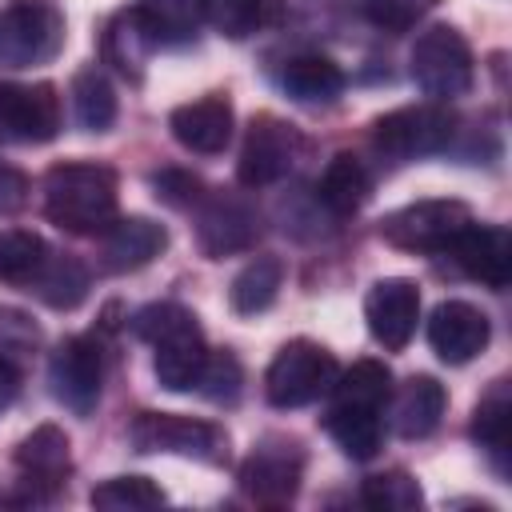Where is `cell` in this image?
I'll return each mask as SVG.
<instances>
[{"label": "cell", "instance_id": "277c9868", "mask_svg": "<svg viewBox=\"0 0 512 512\" xmlns=\"http://www.w3.org/2000/svg\"><path fill=\"white\" fill-rule=\"evenodd\" d=\"M68 24L56 0H12L0 8V64L36 68L52 64L64 48Z\"/></svg>", "mask_w": 512, "mask_h": 512}, {"label": "cell", "instance_id": "e0dca14e", "mask_svg": "<svg viewBox=\"0 0 512 512\" xmlns=\"http://www.w3.org/2000/svg\"><path fill=\"white\" fill-rule=\"evenodd\" d=\"M492 340L488 316L468 300H444L428 316V344L444 364H468L476 360Z\"/></svg>", "mask_w": 512, "mask_h": 512}, {"label": "cell", "instance_id": "603a6c76", "mask_svg": "<svg viewBox=\"0 0 512 512\" xmlns=\"http://www.w3.org/2000/svg\"><path fill=\"white\" fill-rule=\"evenodd\" d=\"M280 88L296 100V104H332L340 92H344V72L336 60L320 56V52H304V56H292L284 60L280 68Z\"/></svg>", "mask_w": 512, "mask_h": 512}, {"label": "cell", "instance_id": "f1b7e54d", "mask_svg": "<svg viewBox=\"0 0 512 512\" xmlns=\"http://www.w3.org/2000/svg\"><path fill=\"white\" fill-rule=\"evenodd\" d=\"M72 112L84 132H108L116 124V88L96 64L72 76Z\"/></svg>", "mask_w": 512, "mask_h": 512}, {"label": "cell", "instance_id": "9a60e30c", "mask_svg": "<svg viewBox=\"0 0 512 512\" xmlns=\"http://www.w3.org/2000/svg\"><path fill=\"white\" fill-rule=\"evenodd\" d=\"M364 320L376 344H384L388 352H400L420 320V288L404 276H384L368 288L364 296Z\"/></svg>", "mask_w": 512, "mask_h": 512}, {"label": "cell", "instance_id": "f35d334b", "mask_svg": "<svg viewBox=\"0 0 512 512\" xmlns=\"http://www.w3.org/2000/svg\"><path fill=\"white\" fill-rule=\"evenodd\" d=\"M28 192H32L28 176H24L16 164L0 160V216H12V212H20V208L28 204Z\"/></svg>", "mask_w": 512, "mask_h": 512}, {"label": "cell", "instance_id": "5b68a950", "mask_svg": "<svg viewBox=\"0 0 512 512\" xmlns=\"http://www.w3.org/2000/svg\"><path fill=\"white\" fill-rule=\"evenodd\" d=\"M336 376H340V364L324 344L288 340L264 372V396L272 408H304V404L328 396Z\"/></svg>", "mask_w": 512, "mask_h": 512}, {"label": "cell", "instance_id": "ba28073f", "mask_svg": "<svg viewBox=\"0 0 512 512\" xmlns=\"http://www.w3.org/2000/svg\"><path fill=\"white\" fill-rule=\"evenodd\" d=\"M304 148L308 144H304L296 124H288L272 112H260V116H252V124L244 132L240 160H236V180L244 188H268L300 164Z\"/></svg>", "mask_w": 512, "mask_h": 512}, {"label": "cell", "instance_id": "4dcf8cb0", "mask_svg": "<svg viewBox=\"0 0 512 512\" xmlns=\"http://www.w3.org/2000/svg\"><path fill=\"white\" fill-rule=\"evenodd\" d=\"M40 348H44L40 324H36L24 308L0 304V368L24 380V372H28L32 360L40 356Z\"/></svg>", "mask_w": 512, "mask_h": 512}, {"label": "cell", "instance_id": "8992f818", "mask_svg": "<svg viewBox=\"0 0 512 512\" xmlns=\"http://www.w3.org/2000/svg\"><path fill=\"white\" fill-rule=\"evenodd\" d=\"M452 136H456V116L440 100L396 108L372 124V148L396 164L444 152L452 144Z\"/></svg>", "mask_w": 512, "mask_h": 512}, {"label": "cell", "instance_id": "1f68e13d", "mask_svg": "<svg viewBox=\"0 0 512 512\" xmlns=\"http://www.w3.org/2000/svg\"><path fill=\"white\" fill-rule=\"evenodd\" d=\"M88 500L92 508H104V512H144V508H160L168 496L148 476H112L96 484Z\"/></svg>", "mask_w": 512, "mask_h": 512}, {"label": "cell", "instance_id": "ffe728a7", "mask_svg": "<svg viewBox=\"0 0 512 512\" xmlns=\"http://www.w3.org/2000/svg\"><path fill=\"white\" fill-rule=\"evenodd\" d=\"M160 48L148 16L140 12V4L132 8H120L108 24H104V40H100V52H104V64H112V72H120L124 80L140 84L144 80V68L152 60V52Z\"/></svg>", "mask_w": 512, "mask_h": 512}, {"label": "cell", "instance_id": "d6986e66", "mask_svg": "<svg viewBox=\"0 0 512 512\" xmlns=\"http://www.w3.org/2000/svg\"><path fill=\"white\" fill-rule=\"evenodd\" d=\"M164 248H168L164 224H156L148 216H116L100 232V268L124 276V272H136V268L152 264Z\"/></svg>", "mask_w": 512, "mask_h": 512}, {"label": "cell", "instance_id": "cb8c5ba5", "mask_svg": "<svg viewBox=\"0 0 512 512\" xmlns=\"http://www.w3.org/2000/svg\"><path fill=\"white\" fill-rule=\"evenodd\" d=\"M472 440L484 448L492 468L500 476H508V460H512V400H508V384L504 380H496L492 392L476 404V412H472Z\"/></svg>", "mask_w": 512, "mask_h": 512}, {"label": "cell", "instance_id": "2e32d148", "mask_svg": "<svg viewBox=\"0 0 512 512\" xmlns=\"http://www.w3.org/2000/svg\"><path fill=\"white\" fill-rule=\"evenodd\" d=\"M448 252H452L456 268L468 280H476L484 288H496V292L508 288V280H512V236H508L504 224H476L472 220L448 244Z\"/></svg>", "mask_w": 512, "mask_h": 512}, {"label": "cell", "instance_id": "9c48e42d", "mask_svg": "<svg viewBox=\"0 0 512 512\" xmlns=\"http://www.w3.org/2000/svg\"><path fill=\"white\" fill-rule=\"evenodd\" d=\"M472 224V208L464 200H416L380 220L384 244L400 252H448V244Z\"/></svg>", "mask_w": 512, "mask_h": 512}, {"label": "cell", "instance_id": "8d00e7d4", "mask_svg": "<svg viewBox=\"0 0 512 512\" xmlns=\"http://www.w3.org/2000/svg\"><path fill=\"white\" fill-rule=\"evenodd\" d=\"M440 0H364V16L368 24H376L380 32H408L416 28Z\"/></svg>", "mask_w": 512, "mask_h": 512}, {"label": "cell", "instance_id": "7a4b0ae2", "mask_svg": "<svg viewBox=\"0 0 512 512\" xmlns=\"http://www.w3.org/2000/svg\"><path fill=\"white\" fill-rule=\"evenodd\" d=\"M132 328L156 352L152 356V368H156L160 388H168V392L196 388L200 368L208 360V344H204V332H200L196 316L184 304H172V300L148 304V308L136 312Z\"/></svg>", "mask_w": 512, "mask_h": 512}, {"label": "cell", "instance_id": "52a82bcc", "mask_svg": "<svg viewBox=\"0 0 512 512\" xmlns=\"http://www.w3.org/2000/svg\"><path fill=\"white\" fill-rule=\"evenodd\" d=\"M136 452H176L200 464H228V432L212 420H192L176 412H140L128 428Z\"/></svg>", "mask_w": 512, "mask_h": 512}, {"label": "cell", "instance_id": "e575fe53", "mask_svg": "<svg viewBox=\"0 0 512 512\" xmlns=\"http://www.w3.org/2000/svg\"><path fill=\"white\" fill-rule=\"evenodd\" d=\"M44 252H48V244L36 232H20V228L0 232V280L24 284L36 272V264L44 260Z\"/></svg>", "mask_w": 512, "mask_h": 512}, {"label": "cell", "instance_id": "5bb4252c", "mask_svg": "<svg viewBox=\"0 0 512 512\" xmlns=\"http://www.w3.org/2000/svg\"><path fill=\"white\" fill-rule=\"evenodd\" d=\"M16 480L28 500H52L72 476V444L68 432L56 424H36L12 452Z\"/></svg>", "mask_w": 512, "mask_h": 512}, {"label": "cell", "instance_id": "836d02e7", "mask_svg": "<svg viewBox=\"0 0 512 512\" xmlns=\"http://www.w3.org/2000/svg\"><path fill=\"white\" fill-rule=\"evenodd\" d=\"M360 500L368 508H380V512H412V508L424 504V492H420V484L408 472L392 468V472L368 476L364 488H360Z\"/></svg>", "mask_w": 512, "mask_h": 512}, {"label": "cell", "instance_id": "3957f363", "mask_svg": "<svg viewBox=\"0 0 512 512\" xmlns=\"http://www.w3.org/2000/svg\"><path fill=\"white\" fill-rule=\"evenodd\" d=\"M408 72L424 96L448 104V100L472 92L476 60H472L468 40L452 24H432L416 36L412 56H408Z\"/></svg>", "mask_w": 512, "mask_h": 512}, {"label": "cell", "instance_id": "44dd1931", "mask_svg": "<svg viewBox=\"0 0 512 512\" xmlns=\"http://www.w3.org/2000/svg\"><path fill=\"white\" fill-rule=\"evenodd\" d=\"M444 408H448V392L436 376H408L392 396V428L404 440H424L436 432Z\"/></svg>", "mask_w": 512, "mask_h": 512}, {"label": "cell", "instance_id": "d4e9b609", "mask_svg": "<svg viewBox=\"0 0 512 512\" xmlns=\"http://www.w3.org/2000/svg\"><path fill=\"white\" fill-rule=\"evenodd\" d=\"M368 192H372L368 168H364V160L352 156V152H336V156L328 160L320 184H316V196H320V204H324L332 216H352V212H360L364 200H368Z\"/></svg>", "mask_w": 512, "mask_h": 512}, {"label": "cell", "instance_id": "ab89813d", "mask_svg": "<svg viewBox=\"0 0 512 512\" xmlns=\"http://www.w3.org/2000/svg\"><path fill=\"white\" fill-rule=\"evenodd\" d=\"M16 388H20V376H12V372H4V368H0V412L16 400Z\"/></svg>", "mask_w": 512, "mask_h": 512}, {"label": "cell", "instance_id": "4316f807", "mask_svg": "<svg viewBox=\"0 0 512 512\" xmlns=\"http://www.w3.org/2000/svg\"><path fill=\"white\" fill-rule=\"evenodd\" d=\"M324 424H328V436L340 444V452L352 460H372L384 444V412L332 404Z\"/></svg>", "mask_w": 512, "mask_h": 512}, {"label": "cell", "instance_id": "7c38bea8", "mask_svg": "<svg viewBox=\"0 0 512 512\" xmlns=\"http://www.w3.org/2000/svg\"><path fill=\"white\" fill-rule=\"evenodd\" d=\"M64 104L56 84H0V140L44 144L60 132Z\"/></svg>", "mask_w": 512, "mask_h": 512}, {"label": "cell", "instance_id": "83f0119b", "mask_svg": "<svg viewBox=\"0 0 512 512\" xmlns=\"http://www.w3.org/2000/svg\"><path fill=\"white\" fill-rule=\"evenodd\" d=\"M200 16L228 40H248L280 20V0H200Z\"/></svg>", "mask_w": 512, "mask_h": 512}, {"label": "cell", "instance_id": "8fae6325", "mask_svg": "<svg viewBox=\"0 0 512 512\" xmlns=\"http://www.w3.org/2000/svg\"><path fill=\"white\" fill-rule=\"evenodd\" d=\"M260 240V212L236 192H204L196 200V244L204 256L220 260L248 252Z\"/></svg>", "mask_w": 512, "mask_h": 512}, {"label": "cell", "instance_id": "f546056e", "mask_svg": "<svg viewBox=\"0 0 512 512\" xmlns=\"http://www.w3.org/2000/svg\"><path fill=\"white\" fill-rule=\"evenodd\" d=\"M392 396V372L380 364V360H356L348 372L336 376L332 384V404H344V408H372V412H384Z\"/></svg>", "mask_w": 512, "mask_h": 512}, {"label": "cell", "instance_id": "d590c367", "mask_svg": "<svg viewBox=\"0 0 512 512\" xmlns=\"http://www.w3.org/2000/svg\"><path fill=\"white\" fill-rule=\"evenodd\" d=\"M240 388H244L240 360L232 352H208V360L200 368V380H196V392H204L212 404H236Z\"/></svg>", "mask_w": 512, "mask_h": 512}, {"label": "cell", "instance_id": "30bf717a", "mask_svg": "<svg viewBox=\"0 0 512 512\" xmlns=\"http://www.w3.org/2000/svg\"><path fill=\"white\" fill-rule=\"evenodd\" d=\"M304 480V448L292 436H264L240 464V492L252 504L284 508L296 500Z\"/></svg>", "mask_w": 512, "mask_h": 512}, {"label": "cell", "instance_id": "74e56055", "mask_svg": "<svg viewBox=\"0 0 512 512\" xmlns=\"http://www.w3.org/2000/svg\"><path fill=\"white\" fill-rule=\"evenodd\" d=\"M152 188H156V196H160L164 204H172V208H196V200L204 196L200 176H192V172H184V168H164V172H156V176H152Z\"/></svg>", "mask_w": 512, "mask_h": 512}, {"label": "cell", "instance_id": "484cf974", "mask_svg": "<svg viewBox=\"0 0 512 512\" xmlns=\"http://www.w3.org/2000/svg\"><path fill=\"white\" fill-rule=\"evenodd\" d=\"M280 284H284V260H280V256H252V260L232 276L228 304H232V312H240V316H256V312L272 308Z\"/></svg>", "mask_w": 512, "mask_h": 512}, {"label": "cell", "instance_id": "7402d4cb", "mask_svg": "<svg viewBox=\"0 0 512 512\" xmlns=\"http://www.w3.org/2000/svg\"><path fill=\"white\" fill-rule=\"evenodd\" d=\"M88 268L76 260V256H68V252H44V260L36 264V272L20 284L24 292H32L36 300H44L48 308H60V312H68V308H76L84 296H88Z\"/></svg>", "mask_w": 512, "mask_h": 512}, {"label": "cell", "instance_id": "6da1fadb", "mask_svg": "<svg viewBox=\"0 0 512 512\" xmlns=\"http://www.w3.org/2000/svg\"><path fill=\"white\" fill-rule=\"evenodd\" d=\"M116 172L96 160H64L44 176V216L72 236H100L116 220Z\"/></svg>", "mask_w": 512, "mask_h": 512}, {"label": "cell", "instance_id": "d6a6232c", "mask_svg": "<svg viewBox=\"0 0 512 512\" xmlns=\"http://www.w3.org/2000/svg\"><path fill=\"white\" fill-rule=\"evenodd\" d=\"M160 44H188L200 32V0H140Z\"/></svg>", "mask_w": 512, "mask_h": 512}, {"label": "cell", "instance_id": "ac0fdd59", "mask_svg": "<svg viewBox=\"0 0 512 512\" xmlns=\"http://www.w3.org/2000/svg\"><path fill=\"white\" fill-rule=\"evenodd\" d=\"M168 128H172V140L188 152H200V156H216L228 148L232 140V128H236V112L228 104V96H200V100H188L180 108H172L168 116Z\"/></svg>", "mask_w": 512, "mask_h": 512}, {"label": "cell", "instance_id": "4fadbf2b", "mask_svg": "<svg viewBox=\"0 0 512 512\" xmlns=\"http://www.w3.org/2000/svg\"><path fill=\"white\" fill-rule=\"evenodd\" d=\"M48 384H52V396L72 416H88L100 400V388H104V352H100V344L88 340V336H68L48 360Z\"/></svg>", "mask_w": 512, "mask_h": 512}]
</instances>
